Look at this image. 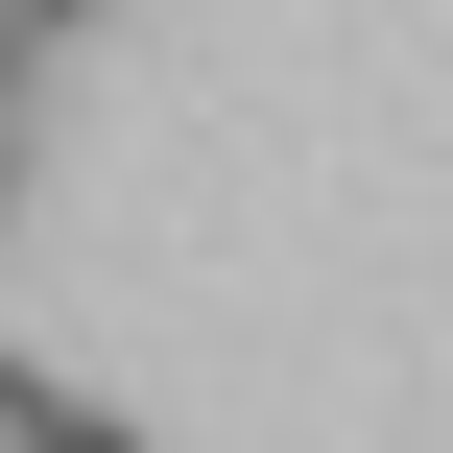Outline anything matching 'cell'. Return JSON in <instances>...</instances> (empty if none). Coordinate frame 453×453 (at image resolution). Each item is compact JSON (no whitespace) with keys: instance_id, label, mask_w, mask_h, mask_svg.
Masks as SVG:
<instances>
[{"instance_id":"7a4b0ae2","label":"cell","mask_w":453,"mask_h":453,"mask_svg":"<svg viewBox=\"0 0 453 453\" xmlns=\"http://www.w3.org/2000/svg\"><path fill=\"white\" fill-rule=\"evenodd\" d=\"M0 191H24V119H0Z\"/></svg>"},{"instance_id":"6da1fadb","label":"cell","mask_w":453,"mask_h":453,"mask_svg":"<svg viewBox=\"0 0 453 453\" xmlns=\"http://www.w3.org/2000/svg\"><path fill=\"white\" fill-rule=\"evenodd\" d=\"M48 453H143V430H119V406H72V430H48Z\"/></svg>"}]
</instances>
